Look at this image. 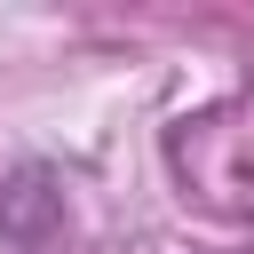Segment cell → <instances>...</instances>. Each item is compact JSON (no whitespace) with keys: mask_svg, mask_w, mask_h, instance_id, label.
<instances>
[{"mask_svg":"<svg viewBox=\"0 0 254 254\" xmlns=\"http://www.w3.org/2000/svg\"><path fill=\"white\" fill-rule=\"evenodd\" d=\"M56 214H64V190L48 183V167H24V175H16V190L0 198V238L32 246V238H40V230H48Z\"/></svg>","mask_w":254,"mask_h":254,"instance_id":"cell-1","label":"cell"}]
</instances>
